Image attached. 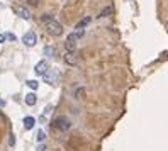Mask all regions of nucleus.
I'll return each instance as SVG.
<instances>
[{
	"label": "nucleus",
	"mask_w": 168,
	"mask_h": 151,
	"mask_svg": "<svg viewBox=\"0 0 168 151\" xmlns=\"http://www.w3.org/2000/svg\"><path fill=\"white\" fill-rule=\"evenodd\" d=\"M22 43L26 46H29V48H32V46L37 43V36L32 31H29V32H26V34L22 36Z\"/></svg>",
	"instance_id": "4"
},
{
	"label": "nucleus",
	"mask_w": 168,
	"mask_h": 151,
	"mask_svg": "<svg viewBox=\"0 0 168 151\" xmlns=\"http://www.w3.org/2000/svg\"><path fill=\"white\" fill-rule=\"evenodd\" d=\"M34 124H36V119H34V117H26V119H24V127H26L27 131L34 127Z\"/></svg>",
	"instance_id": "9"
},
{
	"label": "nucleus",
	"mask_w": 168,
	"mask_h": 151,
	"mask_svg": "<svg viewBox=\"0 0 168 151\" xmlns=\"http://www.w3.org/2000/svg\"><path fill=\"white\" fill-rule=\"evenodd\" d=\"M34 71H36L37 75H43V77H44V75L48 73V63H46V61H39L34 66Z\"/></svg>",
	"instance_id": "6"
},
{
	"label": "nucleus",
	"mask_w": 168,
	"mask_h": 151,
	"mask_svg": "<svg viewBox=\"0 0 168 151\" xmlns=\"http://www.w3.org/2000/svg\"><path fill=\"white\" fill-rule=\"evenodd\" d=\"M27 87H29V89H32V90H36L37 87H39V83H37L36 80H29L27 82Z\"/></svg>",
	"instance_id": "12"
},
{
	"label": "nucleus",
	"mask_w": 168,
	"mask_h": 151,
	"mask_svg": "<svg viewBox=\"0 0 168 151\" xmlns=\"http://www.w3.org/2000/svg\"><path fill=\"white\" fill-rule=\"evenodd\" d=\"M5 39H7V36H5V34H0V44H2Z\"/></svg>",
	"instance_id": "16"
},
{
	"label": "nucleus",
	"mask_w": 168,
	"mask_h": 151,
	"mask_svg": "<svg viewBox=\"0 0 168 151\" xmlns=\"http://www.w3.org/2000/svg\"><path fill=\"white\" fill-rule=\"evenodd\" d=\"M65 61L68 63V65H77V56H75V53L66 51V54H65Z\"/></svg>",
	"instance_id": "7"
},
{
	"label": "nucleus",
	"mask_w": 168,
	"mask_h": 151,
	"mask_svg": "<svg viewBox=\"0 0 168 151\" xmlns=\"http://www.w3.org/2000/svg\"><path fill=\"white\" fill-rule=\"evenodd\" d=\"M5 36H7V39H10V41H15V39H17L14 34H5Z\"/></svg>",
	"instance_id": "15"
},
{
	"label": "nucleus",
	"mask_w": 168,
	"mask_h": 151,
	"mask_svg": "<svg viewBox=\"0 0 168 151\" xmlns=\"http://www.w3.org/2000/svg\"><path fill=\"white\" fill-rule=\"evenodd\" d=\"M9 143H10V146H14V143H15V139H14V134L10 136V139H9Z\"/></svg>",
	"instance_id": "17"
},
{
	"label": "nucleus",
	"mask_w": 168,
	"mask_h": 151,
	"mask_svg": "<svg viewBox=\"0 0 168 151\" xmlns=\"http://www.w3.org/2000/svg\"><path fill=\"white\" fill-rule=\"evenodd\" d=\"M43 22L46 26V31L51 36H61L63 34V26L58 20H54L51 15H43Z\"/></svg>",
	"instance_id": "1"
},
{
	"label": "nucleus",
	"mask_w": 168,
	"mask_h": 151,
	"mask_svg": "<svg viewBox=\"0 0 168 151\" xmlns=\"http://www.w3.org/2000/svg\"><path fill=\"white\" fill-rule=\"evenodd\" d=\"M36 102H37L36 94H27V95H26V104H27V105H34Z\"/></svg>",
	"instance_id": "10"
},
{
	"label": "nucleus",
	"mask_w": 168,
	"mask_h": 151,
	"mask_svg": "<svg viewBox=\"0 0 168 151\" xmlns=\"http://www.w3.org/2000/svg\"><path fill=\"white\" fill-rule=\"evenodd\" d=\"M82 95H83V89H78L75 92V99H82Z\"/></svg>",
	"instance_id": "14"
},
{
	"label": "nucleus",
	"mask_w": 168,
	"mask_h": 151,
	"mask_svg": "<svg viewBox=\"0 0 168 151\" xmlns=\"http://www.w3.org/2000/svg\"><path fill=\"white\" fill-rule=\"evenodd\" d=\"M83 36V29H80V31H75V32H71V34L66 37V51H71V53H75V49H77V41L80 39V37Z\"/></svg>",
	"instance_id": "2"
},
{
	"label": "nucleus",
	"mask_w": 168,
	"mask_h": 151,
	"mask_svg": "<svg viewBox=\"0 0 168 151\" xmlns=\"http://www.w3.org/2000/svg\"><path fill=\"white\" fill-rule=\"evenodd\" d=\"M111 14H112V7H106V9H102L99 12V17H107Z\"/></svg>",
	"instance_id": "11"
},
{
	"label": "nucleus",
	"mask_w": 168,
	"mask_h": 151,
	"mask_svg": "<svg viewBox=\"0 0 168 151\" xmlns=\"http://www.w3.org/2000/svg\"><path fill=\"white\" fill-rule=\"evenodd\" d=\"M29 3L31 5H37V0H29Z\"/></svg>",
	"instance_id": "18"
},
{
	"label": "nucleus",
	"mask_w": 168,
	"mask_h": 151,
	"mask_svg": "<svg viewBox=\"0 0 168 151\" xmlns=\"http://www.w3.org/2000/svg\"><path fill=\"white\" fill-rule=\"evenodd\" d=\"M53 126L58 129V131H68V129L71 127V122H70L68 117L60 116V117H56V119L53 121Z\"/></svg>",
	"instance_id": "3"
},
{
	"label": "nucleus",
	"mask_w": 168,
	"mask_h": 151,
	"mask_svg": "<svg viewBox=\"0 0 168 151\" xmlns=\"http://www.w3.org/2000/svg\"><path fill=\"white\" fill-rule=\"evenodd\" d=\"M90 17H83L82 20H78V22H77V26H75V29H77V31H80V29H83V27H85V26H89V24H90Z\"/></svg>",
	"instance_id": "8"
},
{
	"label": "nucleus",
	"mask_w": 168,
	"mask_h": 151,
	"mask_svg": "<svg viewBox=\"0 0 168 151\" xmlns=\"http://www.w3.org/2000/svg\"><path fill=\"white\" fill-rule=\"evenodd\" d=\"M14 12H15V14H17L19 15V17L20 19H29V17H31V12H29L27 9H26V7H20V5H15L14 7Z\"/></svg>",
	"instance_id": "5"
},
{
	"label": "nucleus",
	"mask_w": 168,
	"mask_h": 151,
	"mask_svg": "<svg viewBox=\"0 0 168 151\" xmlns=\"http://www.w3.org/2000/svg\"><path fill=\"white\" fill-rule=\"evenodd\" d=\"M46 136H44V131H39L37 132V141H44Z\"/></svg>",
	"instance_id": "13"
}]
</instances>
